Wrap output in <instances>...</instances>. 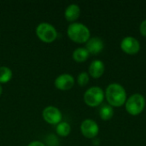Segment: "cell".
<instances>
[{
  "mask_svg": "<svg viewBox=\"0 0 146 146\" xmlns=\"http://www.w3.org/2000/svg\"><path fill=\"white\" fill-rule=\"evenodd\" d=\"M90 80L89 74L86 72H81L77 77V82L80 86H85L88 84Z\"/></svg>",
  "mask_w": 146,
  "mask_h": 146,
  "instance_id": "17",
  "label": "cell"
},
{
  "mask_svg": "<svg viewBox=\"0 0 146 146\" xmlns=\"http://www.w3.org/2000/svg\"><path fill=\"white\" fill-rule=\"evenodd\" d=\"M105 71V65L101 60H94L89 66V75L94 79L100 78Z\"/></svg>",
  "mask_w": 146,
  "mask_h": 146,
  "instance_id": "11",
  "label": "cell"
},
{
  "mask_svg": "<svg viewBox=\"0 0 146 146\" xmlns=\"http://www.w3.org/2000/svg\"><path fill=\"white\" fill-rule=\"evenodd\" d=\"M80 131L86 139H94L99 133V127L98 123L92 119H86L80 125Z\"/></svg>",
  "mask_w": 146,
  "mask_h": 146,
  "instance_id": "7",
  "label": "cell"
},
{
  "mask_svg": "<svg viewBox=\"0 0 146 146\" xmlns=\"http://www.w3.org/2000/svg\"><path fill=\"white\" fill-rule=\"evenodd\" d=\"M44 120L50 125H57L62 121V112L55 106H47L42 112Z\"/></svg>",
  "mask_w": 146,
  "mask_h": 146,
  "instance_id": "6",
  "label": "cell"
},
{
  "mask_svg": "<svg viewBox=\"0 0 146 146\" xmlns=\"http://www.w3.org/2000/svg\"><path fill=\"white\" fill-rule=\"evenodd\" d=\"M45 143L48 146H57L59 140L55 134H49L45 139Z\"/></svg>",
  "mask_w": 146,
  "mask_h": 146,
  "instance_id": "18",
  "label": "cell"
},
{
  "mask_svg": "<svg viewBox=\"0 0 146 146\" xmlns=\"http://www.w3.org/2000/svg\"><path fill=\"white\" fill-rule=\"evenodd\" d=\"M121 48L125 53L128 55H134L140 50V44L137 38L127 36L121 40Z\"/></svg>",
  "mask_w": 146,
  "mask_h": 146,
  "instance_id": "8",
  "label": "cell"
},
{
  "mask_svg": "<svg viewBox=\"0 0 146 146\" xmlns=\"http://www.w3.org/2000/svg\"><path fill=\"white\" fill-rule=\"evenodd\" d=\"M55 86L61 91H68L74 85V78L69 74H62L55 80Z\"/></svg>",
  "mask_w": 146,
  "mask_h": 146,
  "instance_id": "9",
  "label": "cell"
},
{
  "mask_svg": "<svg viewBox=\"0 0 146 146\" xmlns=\"http://www.w3.org/2000/svg\"><path fill=\"white\" fill-rule=\"evenodd\" d=\"M27 146H45V145L38 140H35V141H32L31 143H29Z\"/></svg>",
  "mask_w": 146,
  "mask_h": 146,
  "instance_id": "20",
  "label": "cell"
},
{
  "mask_svg": "<svg viewBox=\"0 0 146 146\" xmlns=\"http://www.w3.org/2000/svg\"><path fill=\"white\" fill-rule=\"evenodd\" d=\"M106 100L112 107H121L127 101V92L125 88L118 84L112 83L108 86L105 92Z\"/></svg>",
  "mask_w": 146,
  "mask_h": 146,
  "instance_id": "1",
  "label": "cell"
},
{
  "mask_svg": "<svg viewBox=\"0 0 146 146\" xmlns=\"http://www.w3.org/2000/svg\"><path fill=\"white\" fill-rule=\"evenodd\" d=\"M105 97V93L99 86H92L84 93V102L90 107H97L100 105Z\"/></svg>",
  "mask_w": 146,
  "mask_h": 146,
  "instance_id": "5",
  "label": "cell"
},
{
  "mask_svg": "<svg viewBox=\"0 0 146 146\" xmlns=\"http://www.w3.org/2000/svg\"><path fill=\"white\" fill-rule=\"evenodd\" d=\"M36 34L38 38L44 43H52L58 36L56 27L48 22L39 23L36 27Z\"/></svg>",
  "mask_w": 146,
  "mask_h": 146,
  "instance_id": "4",
  "label": "cell"
},
{
  "mask_svg": "<svg viewBox=\"0 0 146 146\" xmlns=\"http://www.w3.org/2000/svg\"><path fill=\"white\" fill-rule=\"evenodd\" d=\"M126 110L131 115H138L143 112L145 107V98L142 94L131 95L125 103Z\"/></svg>",
  "mask_w": 146,
  "mask_h": 146,
  "instance_id": "3",
  "label": "cell"
},
{
  "mask_svg": "<svg viewBox=\"0 0 146 146\" xmlns=\"http://www.w3.org/2000/svg\"><path fill=\"white\" fill-rule=\"evenodd\" d=\"M2 92H3V88H2V86L0 84V96L2 95Z\"/></svg>",
  "mask_w": 146,
  "mask_h": 146,
  "instance_id": "21",
  "label": "cell"
},
{
  "mask_svg": "<svg viewBox=\"0 0 146 146\" xmlns=\"http://www.w3.org/2000/svg\"><path fill=\"white\" fill-rule=\"evenodd\" d=\"M80 8L76 3H71L69 4L64 12V16L68 21L70 22H75V21L80 17Z\"/></svg>",
  "mask_w": 146,
  "mask_h": 146,
  "instance_id": "12",
  "label": "cell"
},
{
  "mask_svg": "<svg viewBox=\"0 0 146 146\" xmlns=\"http://www.w3.org/2000/svg\"><path fill=\"white\" fill-rule=\"evenodd\" d=\"M99 115L102 120L104 121H109L110 120L114 115V110L113 107L110 104L103 105L99 110Z\"/></svg>",
  "mask_w": 146,
  "mask_h": 146,
  "instance_id": "14",
  "label": "cell"
},
{
  "mask_svg": "<svg viewBox=\"0 0 146 146\" xmlns=\"http://www.w3.org/2000/svg\"><path fill=\"white\" fill-rule=\"evenodd\" d=\"M73 59L77 62H86L90 56V53L86 49V47H79L75 49L73 52Z\"/></svg>",
  "mask_w": 146,
  "mask_h": 146,
  "instance_id": "13",
  "label": "cell"
},
{
  "mask_svg": "<svg viewBox=\"0 0 146 146\" xmlns=\"http://www.w3.org/2000/svg\"><path fill=\"white\" fill-rule=\"evenodd\" d=\"M13 76L12 70L6 66L0 67V84H4L9 82Z\"/></svg>",
  "mask_w": 146,
  "mask_h": 146,
  "instance_id": "16",
  "label": "cell"
},
{
  "mask_svg": "<svg viewBox=\"0 0 146 146\" xmlns=\"http://www.w3.org/2000/svg\"><path fill=\"white\" fill-rule=\"evenodd\" d=\"M67 33L72 41L78 44L86 43L91 36L89 28L86 25L80 22L71 23L68 27Z\"/></svg>",
  "mask_w": 146,
  "mask_h": 146,
  "instance_id": "2",
  "label": "cell"
},
{
  "mask_svg": "<svg viewBox=\"0 0 146 146\" xmlns=\"http://www.w3.org/2000/svg\"><path fill=\"white\" fill-rule=\"evenodd\" d=\"M104 48V43L103 39L99 37L90 38L86 44V49L90 54L97 55L99 54Z\"/></svg>",
  "mask_w": 146,
  "mask_h": 146,
  "instance_id": "10",
  "label": "cell"
},
{
  "mask_svg": "<svg viewBox=\"0 0 146 146\" xmlns=\"http://www.w3.org/2000/svg\"><path fill=\"white\" fill-rule=\"evenodd\" d=\"M56 132L57 135L61 137H67L71 132L70 125L66 121H61L56 127Z\"/></svg>",
  "mask_w": 146,
  "mask_h": 146,
  "instance_id": "15",
  "label": "cell"
},
{
  "mask_svg": "<svg viewBox=\"0 0 146 146\" xmlns=\"http://www.w3.org/2000/svg\"><path fill=\"white\" fill-rule=\"evenodd\" d=\"M139 31L144 37H146V20L141 22L140 27H139Z\"/></svg>",
  "mask_w": 146,
  "mask_h": 146,
  "instance_id": "19",
  "label": "cell"
}]
</instances>
